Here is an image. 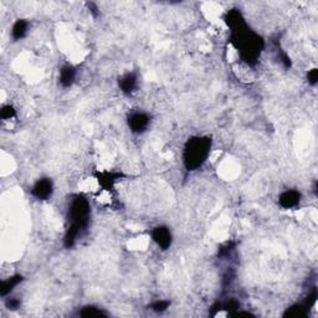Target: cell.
<instances>
[{
	"label": "cell",
	"instance_id": "cell-20",
	"mask_svg": "<svg viewBox=\"0 0 318 318\" xmlns=\"http://www.w3.org/2000/svg\"><path fill=\"white\" fill-rule=\"evenodd\" d=\"M307 81L311 86H316L318 82V69H312L307 72Z\"/></svg>",
	"mask_w": 318,
	"mask_h": 318
},
{
	"label": "cell",
	"instance_id": "cell-7",
	"mask_svg": "<svg viewBox=\"0 0 318 318\" xmlns=\"http://www.w3.org/2000/svg\"><path fill=\"white\" fill-rule=\"evenodd\" d=\"M149 122H151V118L147 113H143V112H134L132 115H129L128 117V126L131 128V131L133 133L141 134L148 128Z\"/></svg>",
	"mask_w": 318,
	"mask_h": 318
},
{
	"label": "cell",
	"instance_id": "cell-4",
	"mask_svg": "<svg viewBox=\"0 0 318 318\" xmlns=\"http://www.w3.org/2000/svg\"><path fill=\"white\" fill-rule=\"evenodd\" d=\"M95 177L98 181V185L106 192H112L115 189L117 181L122 178H126V176L121 172H97Z\"/></svg>",
	"mask_w": 318,
	"mask_h": 318
},
{
	"label": "cell",
	"instance_id": "cell-16",
	"mask_svg": "<svg viewBox=\"0 0 318 318\" xmlns=\"http://www.w3.org/2000/svg\"><path fill=\"white\" fill-rule=\"evenodd\" d=\"M78 315L81 317L89 318V317H107V313L105 311H102L101 308L96 307V306H86V307L82 308Z\"/></svg>",
	"mask_w": 318,
	"mask_h": 318
},
{
	"label": "cell",
	"instance_id": "cell-17",
	"mask_svg": "<svg viewBox=\"0 0 318 318\" xmlns=\"http://www.w3.org/2000/svg\"><path fill=\"white\" fill-rule=\"evenodd\" d=\"M17 117V111H15V108L13 106H10V105H6V106H4L3 108L0 109V118L4 121L6 120H11V118Z\"/></svg>",
	"mask_w": 318,
	"mask_h": 318
},
{
	"label": "cell",
	"instance_id": "cell-8",
	"mask_svg": "<svg viewBox=\"0 0 318 318\" xmlns=\"http://www.w3.org/2000/svg\"><path fill=\"white\" fill-rule=\"evenodd\" d=\"M301 193L299 190L290 189L285 190L283 193H281L279 196V204L280 207L283 208V209H292V208L297 207L301 201Z\"/></svg>",
	"mask_w": 318,
	"mask_h": 318
},
{
	"label": "cell",
	"instance_id": "cell-14",
	"mask_svg": "<svg viewBox=\"0 0 318 318\" xmlns=\"http://www.w3.org/2000/svg\"><path fill=\"white\" fill-rule=\"evenodd\" d=\"M212 308H214L215 311L224 310L228 312V315L231 316L232 313H235L236 311H239V308H240V302L236 301V300H234V299H230L225 302H218V303L214 304Z\"/></svg>",
	"mask_w": 318,
	"mask_h": 318
},
{
	"label": "cell",
	"instance_id": "cell-2",
	"mask_svg": "<svg viewBox=\"0 0 318 318\" xmlns=\"http://www.w3.org/2000/svg\"><path fill=\"white\" fill-rule=\"evenodd\" d=\"M212 140L208 136H196L187 141L183 149V164L188 172L203 167L212 151Z\"/></svg>",
	"mask_w": 318,
	"mask_h": 318
},
{
	"label": "cell",
	"instance_id": "cell-22",
	"mask_svg": "<svg viewBox=\"0 0 318 318\" xmlns=\"http://www.w3.org/2000/svg\"><path fill=\"white\" fill-rule=\"evenodd\" d=\"M87 6H88L89 11H91V14H92L93 17H98L100 11H98V8H97V5H96V4L88 3V4H87Z\"/></svg>",
	"mask_w": 318,
	"mask_h": 318
},
{
	"label": "cell",
	"instance_id": "cell-15",
	"mask_svg": "<svg viewBox=\"0 0 318 318\" xmlns=\"http://www.w3.org/2000/svg\"><path fill=\"white\" fill-rule=\"evenodd\" d=\"M80 232H81V230L77 229V228H75V226H71L69 225V228H67L66 232H65V237H64V246L66 248H71L73 245L76 244V241H77V237L78 235H80Z\"/></svg>",
	"mask_w": 318,
	"mask_h": 318
},
{
	"label": "cell",
	"instance_id": "cell-9",
	"mask_svg": "<svg viewBox=\"0 0 318 318\" xmlns=\"http://www.w3.org/2000/svg\"><path fill=\"white\" fill-rule=\"evenodd\" d=\"M118 86H120V89L122 91L123 93H126V95H129L136 89L137 87V76L136 73H126V75H123L122 77L118 80Z\"/></svg>",
	"mask_w": 318,
	"mask_h": 318
},
{
	"label": "cell",
	"instance_id": "cell-1",
	"mask_svg": "<svg viewBox=\"0 0 318 318\" xmlns=\"http://www.w3.org/2000/svg\"><path fill=\"white\" fill-rule=\"evenodd\" d=\"M230 30V44L235 48L241 61L248 66H255L265 49V40L246 22L240 9H231L224 17Z\"/></svg>",
	"mask_w": 318,
	"mask_h": 318
},
{
	"label": "cell",
	"instance_id": "cell-21",
	"mask_svg": "<svg viewBox=\"0 0 318 318\" xmlns=\"http://www.w3.org/2000/svg\"><path fill=\"white\" fill-rule=\"evenodd\" d=\"M5 304H6V307L9 308V310H11V311H15V310H18V308L20 307V301L18 299H9V300H6V302H5Z\"/></svg>",
	"mask_w": 318,
	"mask_h": 318
},
{
	"label": "cell",
	"instance_id": "cell-12",
	"mask_svg": "<svg viewBox=\"0 0 318 318\" xmlns=\"http://www.w3.org/2000/svg\"><path fill=\"white\" fill-rule=\"evenodd\" d=\"M29 31V21L24 19H19L15 21V24L13 25V29H11V36L15 41L18 40H21L28 35Z\"/></svg>",
	"mask_w": 318,
	"mask_h": 318
},
{
	"label": "cell",
	"instance_id": "cell-6",
	"mask_svg": "<svg viewBox=\"0 0 318 318\" xmlns=\"http://www.w3.org/2000/svg\"><path fill=\"white\" fill-rule=\"evenodd\" d=\"M151 236L154 243L162 248V250H168L173 243V236L170 232L169 228L164 225L156 226L151 231Z\"/></svg>",
	"mask_w": 318,
	"mask_h": 318
},
{
	"label": "cell",
	"instance_id": "cell-3",
	"mask_svg": "<svg viewBox=\"0 0 318 318\" xmlns=\"http://www.w3.org/2000/svg\"><path fill=\"white\" fill-rule=\"evenodd\" d=\"M89 218H91V205L88 199L82 194H77L71 199L69 205V212H67L69 225L75 226L82 231L88 226Z\"/></svg>",
	"mask_w": 318,
	"mask_h": 318
},
{
	"label": "cell",
	"instance_id": "cell-10",
	"mask_svg": "<svg viewBox=\"0 0 318 318\" xmlns=\"http://www.w3.org/2000/svg\"><path fill=\"white\" fill-rule=\"evenodd\" d=\"M76 75H77V71L73 66L71 65H66L60 70V85L65 88H69V87L72 86V84L75 82Z\"/></svg>",
	"mask_w": 318,
	"mask_h": 318
},
{
	"label": "cell",
	"instance_id": "cell-18",
	"mask_svg": "<svg viewBox=\"0 0 318 318\" xmlns=\"http://www.w3.org/2000/svg\"><path fill=\"white\" fill-rule=\"evenodd\" d=\"M170 306V302L167 301V300H159V301L153 302L151 304V308L157 313H162L164 311H167Z\"/></svg>",
	"mask_w": 318,
	"mask_h": 318
},
{
	"label": "cell",
	"instance_id": "cell-11",
	"mask_svg": "<svg viewBox=\"0 0 318 318\" xmlns=\"http://www.w3.org/2000/svg\"><path fill=\"white\" fill-rule=\"evenodd\" d=\"M22 280H24V277L21 275H14V276L4 280L0 285V296L5 297L6 295H9L19 283H21Z\"/></svg>",
	"mask_w": 318,
	"mask_h": 318
},
{
	"label": "cell",
	"instance_id": "cell-19",
	"mask_svg": "<svg viewBox=\"0 0 318 318\" xmlns=\"http://www.w3.org/2000/svg\"><path fill=\"white\" fill-rule=\"evenodd\" d=\"M316 301H317V291H316V288H313L312 292H311L310 295L306 297V301L303 302V304L308 308V310H310L311 307H313V306H315Z\"/></svg>",
	"mask_w": 318,
	"mask_h": 318
},
{
	"label": "cell",
	"instance_id": "cell-13",
	"mask_svg": "<svg viewBox=\"0 0 318 318\" xmlns=\"http://www.w3.org/2000/svg\"><path fill=\"white\" fill-rule=\"evenodd\" d=\"M308 308L304 306L303 303L301 304H293L291 307H288L287 310L283 313V317L285 318H304L308 316Z\"/></svg>",
	"mask_w": 318,
	"mask_h": 318
},
{
	"label": "cell",
	"instance_id": "cell-5",
	"mask_svg": "<svg viewBox=\"0 0 318 318\" xmlns=\"http://www.w3.org/2000/svg\"><path fill=\"white\" fill-rule=\"evenodd\" d=\"M53 193V183L50 178H41L34 184L31 195L37 200H48Z\"/></svg>",
	"mask_w": 318,
	"mask_h": 318
}]
</instances>
